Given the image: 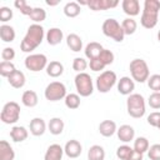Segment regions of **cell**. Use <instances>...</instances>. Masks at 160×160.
Listing matches in <instances>:
<instances>
[{"label": "cell", "mask_w": 160, "mask_h": 160, "mask_svg": "<svg viewBox=\"0 0 160 160\" xmlns=\"http://www.w3.org/2000/svg\"><path fill=\"white\" fill-rule=\"evenodd\" d=\"M0 38L4 42H11L15 40V30L12 26L2 24L0 26Z\"/></svg>", "instance_id": "obj_28"}, {"label": "cell", "mask_w": 160, "mask_h": 160, "mask_svg": "<svg viewBox=\"0 0 160 160\" xmlns=\"http://www.w3.org/2000/svg\"><path fill=\"white\" fill-rule=\"evenodd\" d=\"M64 154V149L59 144H51L44 155V160H62Z\"/></svg>", "instance_id": "obj_16"}, {"label": "cell", "mask_w": 160, "mask_h": 160, "mask_svg": "<svg viewBox=\"0 0 160 160\" xmlns=\"http://www.w3.org/2000/svg\"><path fill=\"white\" fill-rule=\"evenodd\" d=\"M20 118V105L16 101H9L4 105L0 120L4 124H15Z\"/></svg>", "instance_id": "obj_7"}, {"label": "cell", "mask_w": 160, "mask_h": 160, "mask_svg": "<svg viewBox=\"0 0 160 160\" xmlns=\"http://www.w3.org/2000/svg\"><path fill=\"white\" fill-rule=\"evenodd\" d=\"M48 64V58L44 54H31L25 58V68L34 72L46 69Z\"/></svg>", "instance_id": "obj_9"}, {"label": "cell", "mask_w": 160, "mask_h": 160, "mask_svg": "<svg viewBox=\"0 0 160 160\" xmlns=\"http://www.w3.org/2000/svg\"><path fill=\"white\" fill-rule=\"evenodd\" d=\"M118 5H119V1H111V0H89L88 1V6L94 11L108 10Z\"/></svg>", "instance_id": "obj_13"}, {"label": "cell", "mask_w": 160, "mask_h": 160, "mask_svg": "<svg viewBox=\"0 0 160 160\" xmlns=\"http://www.w3.org/2000/svg\"><path fill=\"white\" fill-rule=\"evenodd\" d=\"M65 105L68 109H71V110H75L80 106V95L79 94H68L65 96Z\"/></svg>", "instance_id": "obj_33"}, {"label": "cell", "mask_w": 160, "mask_h": 160, "mask_svg": "<svg viewBox=\"0 0 160 160\" xmlns=\"http://www.w3.org/2000/svg\"><path fill=\"white\" fill-rule=\"evenodd\" d=\"M121 28L125 35H132L138 29V22L132 18H126L121 22Z\"/></svg>", "instance_id": "obj_31"}, {"label": "cell", "mask_w": 160, "mask_h": 160, "mask_svg": "<svg viewBox=\"0 0 160 160\" xmlns=\"http://www.w3.org/2000/svg\"><path fill=\"white\" fill-rule=\"evenodd\" d=\"M81 151H82V146H81V144H80L78 140H75V139L69 140V141L65 144V146H64V152H65V155H66L68 158H70V159L79 158L80 154H81Z\"/></svg>", "instance_id": "obj_11"}, {"label": "cell", "mask_w": 160, "mask_h": 160, "mask_svg": "<svg viewBox=\"0 0 160 160\" xmlns=\"http://www.w3.org/2000/svg\"><path fill=\"white\" fill-rule=\"evenodd\" d=\"M116 134H118V138L120 141L122 142H130L131 140H134V136H135V130L132 126L130 125H121L118 130H116Z\"/></svg>", "instance_id": "obj_15"}, {"label": "cell", "mask_w": 160, "mask_h": 160, "mask_svg": "<svg viewBox=\"0 0 160 160\" xmlns=\"http://www.w3.org/2000/svg\"><path fill=\"white\" fill-rule=\"evenodd\" d=\"M29 129H30V132L34 136H41L45 132V130H46V124H45L44 119H41V118H34L30 121Z\"/></svg>", "instance_id": "obj_18"}, {"label": "cell", "mask_w": 160, "mask_h": 160, "mask_svg": "<svg viewBox=\"0 0 160 160\" xmlns=\"http://www.w3.org/2000/svg\"><path fill=\"white\" fill-rule=\"evenodd\" d=\"M21 102L26 108H34V106H36L38 102H39L38 94L34 90H26V91H24L22 92V96H21Z\"/></svg>", "instance_id": "obj_26"}, {"label": "cell", "mask_w": 160, "mask_h": 160, "mask_svg": "<svg viewBox=\"0 0 160 160\" xmlns=\"http://www.w3.org/2000/svg\"><path fill=\"white\" fill-rule=\"evenodd\" d=\"M44 95L49 101H59L61 99H65L68 94H66V88L61 81H51L45 88Z\"/></svg>", "instance_id": "obj_8"}, {"label": "cell", "mask_w": 160, "mask_h": 160, "mask_svg": "<svg viewBox=\"0 0 160 160\" xmlns=\"http://www.w3.org/2000/svg\"><path fill=\"white\" fill-rule=\"evenodd\" d=\"M158 129L160 130V121H159V125H158Z\"/></svg>", "instance_id": "obj_51"}, {"label": "cell", "mask_w": 160, "mask_h": 160, "mask_svg": "<svg viewBox=\"0 0 160 160\" xmlns=\"http://www.w3.org/2000/svg\"><path fill=\"white\" fill-rule=\"evenodd\" d=\"M29 18L35 22V24H39L41 21H44L46 19V11L42 9V8H34L31 14L29 15Z\"/></svg>", "instance_id": "obj_34"}, {"label": "cell", "mask_w": 160, "mask_h": 160, "mask_svg": "<svg viewBox=\"0 0 160 160\" xmlns=\"http://www.w3.org/2000/svg\"><path fill=\"white\" fill-rule=\"evenodd\" d=\"M146 120H148V124H149V125H151V126H154V128H158L159 121H160V112H159V111L151 112V114L148 116Z\"/></svg>", "instance_id": "obj_46"}, {"label": "cell", "mask_w": 160, "mask_h": 160, "mask_svg": "<svg viewBox=\"0 0 160 160\" xmlns=\"http://www.w3.org/2000/svg\"><path fill=\"white\" fill-rule=\"evenodd\" d=\"M158 40H159V41H160V30H159V31H158Z\"/></svg>", "instance_id": "obj_50"}, {"label": "cell", "mask_w": 160, "mask_h": 160, "mask_svg": "<svg viewBox=\"0 0 160 160\" xmlns=\"http://www.w3.org/2000/svg\"><path fill=\"white\" fill-rule=\"evenodd\" d=\"M46 4H48V5H50V6H54V5H58V4H59V1H55V2H51V1H46Z\"/></svg>", "instance_id": "obj_49"}, {"label": "cell", "mask_w": 160, "mask_h": 160, "mask_svg": "<svg viewBox=\"0 0 160 160\" xmlns=\"http://www.w3.org/2000/svg\"><path fill=\"white\" fill-rule=\"evenodd\" d=\"M148 156L150 160H160V144H154L148 150Z\"/></svg>", "instance_id": "obj_41"}, {"label": "cell", "mask_w": 160, "mask_h": 160, "mask_svg": "<svg viewBox=\"0 0 160 160\" xmlns=\"http://www.w3.org/2000/svg\"><path fill=\"white\" fill-rule=\"evenodd\" d=\"M14 6L22 14V15H30L31 14V11H32V9L34 8H31L25 0H16L15 2H14Z\"/></svg>", "instance_id": "obj_37"}, {"label": "cell", "mask_w": 160, "mask_h": 160, "mask_svg": "<svg viewBox=\"0 0 160 160\" xmlns=\"http://www.w3.org/2000/svg\"><path fill=\"white\" fill-rule=\"evenodd\" d=\"M25 75H24V72L22 71H20V70H15L9 78H8V82L12 86V88H15V89H20V88H22L24 85H25Z\"/></svg>", "instance_id": "obj_21"}, {"label": "cell", "mask_w": 160, "mask_h": 160, "mask_svg": "<svg viewBox=\"0 0 160 160\" xmlns=\"http://www.w3.org/2000/svg\"><path fill=\"white\" fill-rule=\"evenodd\" d=\"M28 130L24 126H12L10 130V138L14 142H21L28 139Z\"/></svg>", "instance_id": "obj_22"}, {"label": "cell", "mask_w": 160, "mask_h": 160, "mask_svg": "<svg viewBox=\"0 0 160 160\" xmlns=\"http://www.w3.org/2000/svg\"><path fill=\"white\" fill-rule=\"evenodd\" d=\"M15 151L6 140L0 141V160H14Z\"/></svg>", "instance_id": "obj_24"}, {"label": "cell", "mask_w": 160, "mask_h": 160, "mask_svg": "<svg viewBox=\"0 0 160 160\" xmlns=\"http://www.w3.org/2000/svg\"><path fill=\"white\" fill-rule=\"evenodd\" d=\"M89 66H90V69L92 70V71H101V70H104V68H105V65L96 58V59H92V60H90V62H89Z\"/></svg>", "instance_id": "obj_47"}, {"label": "cell", "mask_w": 160, "mask_h": 160, "mask_svg": "<svg viewBox=\"0 0 160 160\" xmlns=\"http://www.w3.org/2000/svg\"><path fill=\"white\" fill-rule=\"evenodd\" d=\"M89 66L88 61L84 58H75L72 60V69L79 74V72H85L86 68Z\"/></svg>", "instance_id": "obj_38"}, {"label": "cell", "mask_w": 160, "mask_h": 160, "mask_svg": "<svg viewBox=\"0 0 160 160\" xmlns=\"http://www.w3.org/2000/svg\"><path fill=\"white\" fill-rule=\"evenodd\" d=\"M114 52L111 50H108V49H102V51L100 52V55L98 56V59L106 66V65H110L114 62Z\"/></svg>", "instance_id": "obj_36"}, {"label": "cell", "mask_w": 160, "mask_h": 160, "mask_svg": "<svg viewBox=\"0 0 160 160\" xmlns=\"http://www.w3.org/2000/svg\"><path fill=\"white\" fill-rule=\"evenodd\" d=\"M131 151H132V148H130L129 145H121L116 149V156L119 160H126Z\"/></svg>", "instance_id": "obj_40"}, {"label": "cell", "mask_w": 160, "mask_h": 160, "mask_svg": "<svg viewBox=\"0 0 160 160\" xmlns=\"http://www.w3.org/2000/svg\"><path fill=\"white\" fill-rule=\"evenodd\" d=\"M105 159V150L100 145L90 146L88 151V160H104Z\"/></svg>", "instance_id": "obj_29"}, {"label": "cell", "mask_w": 160, "mask_h": 160, "mask_svg": "<svg viewBox=\"0 0 160 160\" xmlns=\"http://www.w3.org/2000/svg\"><path fill=\"white\" fill-rule=\"evenodd\" d=\"M116 81H118V78L114 71H111V70L102 71L96 78V89L99 92L106 94L112 89V86L116 84Z\"/></svg>", "instance_id": "obj_6"}, {"label": "cell", "mask_w": 160, "mask_h": 160, "mask_svg": "<svg viewBox=\"0 0 160 160\" xmlns=\"http://www.w3.org/2000/svg\"><path fill=\"white\" fill-rule=\"evenodd\" d=\"M66 45L74 52H79L82 49V40L78 34H69L66 36Z\"/></svg>", "instance_id": "obj_23"}, {"label": "cell", "mask_w": 160, "mask_h": 160, "mask_svg": "<svg viewBox=\"0 0 160 160\" xmlns=\"http://www.w3.org/2000/svg\"><path fill=\"white\" fill-rule=\"evenodd\" d=\"M150 145H149V140L144 136H139L134 140V150L140 152V154H144L149 150Z\"/></svg>", "instance_id": "obj_32"}, {"label": "cell", "mask_w": 160, "mask_h": 160, "mask_svg": "<svg viewBox=\"0 0 160 160\" xmlns=\"http://www.w3.org/2000/svg\"><path fill=\"white\" fill-rule=\"evenodd\" d=\"M126 160H142V154H140V152H138L132 149V151L130 152V155Z\"/></svg>", "instance_id": "obj_48"}, {"label": "cell", "mask_w": 160, "mask_h": 160, "mask_svg": "<svg viewBox=\"0 0 160 160\" xmlns=\"http://www.w3.org/2000/svg\"><path fill=\"white\" fill-rule=\"evenodd\" d=\"M129 69H130V74H131L132 80H135L140 84L148 81V79L150 76V70H149V66H148L145 60H142V59L131 60Z\"/></svg>", "instance_id": "obj_3"}, {"label": "cell", "mask_w": 160, "mask_h": 160, "mask_svg": "<svg viewBox=\"0 0 160 160\" xmlns=\"http://www.w3.org/2000/svg\"><path fill=\"white\" fill-rule=\"evenodd\" d=\"M148 104L155 110L160 109V92H152L148 99Z\"/></svg>", "instance_id": "obj_42"}, {"label": "cell", "mask_w": 160, "mask_h": 160, "mask_svg": "<svg viewBox=\"0 0 160 160\" xmlns=\"http://www.w3.org/2000/svg\"><path fill=\"white\" fill-rule=\"evenodd\" d=\"M15 58V50L12 48H4L1 51V59L2 61H11Z\"/></svg>", "instance_id": "obj_45"}, {"label": "cell", "mask_w": 160, "mask_h": 160, "mask_svg": "<svg viewBox=\"0 0 160 160\" xmlns=\"http://www.w3.org/2000/svg\"><path fill=\"white\" fill-rule=\"evenodd\" d=\"M116 130H118L116 124H115V121H112V120H104V121H101L100 125H99V132H100L102 136H105V138L112 136V135L116 132Z\"/></svg>", "instance_id": "obj_19"}, {"label": "cell", "mask_w": 160, "mask_h": 160, "mask_svg": "<svg viewBox=\"0 0 160 160\" xmlns=\"http://www.w3.org/2000/svg\"><path fill=\"white\" fill-rule=\"evenodd\" d=\"M62 38H64L62 30L59 29V28H51L46 32V41L51 46H55V45L60 44L62 41Z\"/></svg>", "instance_id": "obj_17"}, {"label": "cell", "mask_w": 160, "mask_h": 160, "mask_svg": "<svg viewBox=\"0 0 160 160\" xmlns=\"http://www.w3.org/2000/svg\"><path fill=\"white\" fill-rule=\"evenodd\" d=\"M80 11H81V6L76 1L66 2V5L64 6V14L68 18H76L80 14Z\"/></svg>", "instance_id": "obj_30"}, {"label": "cell", "mask_w": 160, "mask_h": 160, "mask_svg": "<svg viewBox=\"0 0 160 160\" xmlns=\"http://www.w3.org/2000/svg\"><path fill=\"white\" fill-rule=\"evenodd\" d=\"M134 89H135L134 80L129 76H122L118 81V91L121 95H131Z\"/></svg>", "instance_id": "obj_12"}, {"label": "cell", "mask_w": 160, "mask_h": 160, "mask_svg": "<svg viewBox=\"0 0 160 160\" xmlns=\"http://www.w3.org/2000/svg\"><path fill=\"white\" fill-rule=\"evenodd\" d=\"M64 121L61 118H52L50 119L49 124H48V129L50 131V134L52 135H60L64 130Z\"/></svg>", "instance_id": "obj_27"}, {"label": "cell", "mask_w": 160, "mask_h": 160, "mask_svg": "<svg viewBox=\"0 0 160 160\" xmlns=\"http://www.w3.org/2000/svg\"><path fill=\"white\" fill-rule=\"evenodd\" d=\"M144 10L159 11L160 10V1H158V0H145V2H144Z\"/></svg>", "instance_id": "obj_44"}, {"label": "cell", "mask_w": 160, "mask_h": 160, "mask_svg": "<svg viewBox=\"0 0 160 160\" xmlns=\"http://www.w3.org/2000/svg\"><path fill=\"white\" fill-rule=\"evenodd\" d=\"M75 88L80 96L88 98L94 91V84L91 80V76L86 72H79L75 76Z\"/></svg>", "instance_id": "obj_5"}, {"label": "cell", "mask_w": 160, "mask_h": 160, "mask_svg": "<svg viewBox=\"0 0 160 160\" xmlns=\"http://www.w3.org/2000/svg\"><path fill=\"white\" fill-rule=\"evenodd\" d=\"M102 45L100 42H96V41H91L89 42L86 46H85V56L89 59V60H92V59H96L100 52L102 51Z\"/></svg>", "instance_id": "obj_20"}, {"label": "cell", "mask_w": 160, "mask_h": 160, "mask_svg": "<svg viewBox=\"0 0 160 160\" xmlns=\"http://www.w3.org/2000/svg\"><path fill=\"white\" fill-rule=\"evenodd\" d=\"M12 18V10L8 6H2L0 8V21L2 22H6L9 20H11Z\"/></svg>", "instance_id": "obj_43"}, {"label": "cell", "mask_w": 160, "mask_h": 160, "mask_svg": "<svg viewBox=\"0 0 160 160\" xmlns=\"http://www.w3.org/2000/svg\"><path fill=\"white\" fill-rule=\"evenodd\" d=\"M15 65L11 61H1L0 62V75L4 78H9L15 71Z\"/></svg>", "instance_id": "obj_35"}, {"label": "cell", "mask_w": 160, "mask_h": 160, "mask_svg": "<svg viewBox=\"0 0 160 160\" xmlns=\"http://www.w3.org/2000/svg\"><path fill=\"white\" fill-rule=\"evenodd\" d=\"M102 34L108 38H111L114 39L115 41L118 42H121L124 40V31H122V28H121V24H119L118 20L110 18V19H106L104 22H102Z\"/></svg>", "instance_id": "obj_4"}, {"label": "cell", "mask_w": 160, "mask_h": 160, "mask_svg": "<svg viewBox=\"0 0 160 160\" xmlns=\"http://www.w3.org/2000/svg\"><path fill=\"white\" fill-rule=\"evenodd\" d=\"M44 28L40 24H32L28 28L26 35L24 36V39L21 40L20 44V49L24 52H31L32 50H35L44 39Z\"/></svg>", "instance_id": "obj_1"}, {"label": "cell", "mask_w": 160, "mask_h": 160, "mask_svg": "<svg viewBox=\"0 0 160 160\" xmlns=\"http://www.w3.org/2000/svg\"><path fill=\"white\" fill-rule=\"evenodd\" d=\"M46 74L50 76V78H59L62 75L64 72V65L60 62V61H50L46 66Z\"/></svg>", "instance_id": "obj_25"}, {"label": "cell", "mask_w": 160, "mask_h": 160, "mask_svg": "<svg viewBox=\"0 0 160 160\" xmlns=\"http://www.w3.org/2000/svg\"><path fill=\"white\" fill-rule=\"evenodd\" d=\"M159 19V11H150V10H142L140 22L145 29H152L156 26Z\"/></svg>", "instance_id": "obj_10"}, {"label": "cell", "mask_w": 160, "mask_h": 160, "mask_svg": "<svg viewBox=\"0 0 160 160\" xmlns=\"http://www.w3.org/2000/svg\"><path fill=\"white\" fill-rule=\"evenodd\" d=\"M121 8L124 12L129 15V18H132L140 14V2L138 0H122Z\"/></svg>", "instance_id": "obj_14"}, {"label": "cell", "mask_w": 160, "mask_h": 160, "mask_svg": "<svg viewBox=\"0 0 160 160\" xmlns=\"http://www.w3.org/2000/svg\"><path fill=\"white\" fill-rule=\"evenodd\" d=\"M148 86L154 92H160V74L150 75L148 79Z\"/></svg>", "instance_id": "obj_39"}, {"label": "cell", "mask_w": 160, "mask_h": 160, "mask_svg": "<svg viewBox=\"0 0 160 160\" xmlns=\"http://www.w3.org/2000/svg\"><path fill=\"white\" fill-rule=\"evenodd\" d=\"M126 110L128 114L134 119H140L145 115L146 106L145 100L140 94H131L126 100Z\"/></svg>", "instance_id": "obj_2"}]
</instances>
